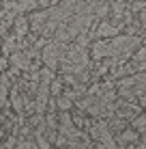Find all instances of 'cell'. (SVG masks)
<instances>
[{"mask_svg":"<svg viewBox=\"0 0 146 149\" xmlns=\"http://www.w3.org/2000/svg\"><path fill=\"white\" fill-rule=\"evenodd\" d=\"M133 141H138V132H133V130H123V132L118 134L116 145H123V143H133Z\"/></svg>","mask_w":146,"mask_h":149,"instance_id":"52a82bcc","label":"cell"},{"mask_svg":"<svg viewBox=\"0 0 146 149\" xmlns=\"http://www.w3.org/2000/svg\"><path fill=\"white\" fill-rule=\"evenodd\" d=\"M118 30H120L118 24H112V22H108V19H103V22H99V26H97V35L103 37V39L105 37H116Z\"/></svg>","mask_w":146,"mask_h":149,"instance_id":"5b68a950","label":"cell"},{"mask_svg":"<svg viewBox=\"0 0 146 149\" xmlns=\"http://www.w3.org/2000/svg\"><path fill=\"white\" fill-rule=\"evenodd\" d=\"M71 104H73V100H71V97H60V100H58V108H62V110H67V108H71Z\"/></svg>","mask_w":146,"mask_h":149,"instance_id":"30bf717a","label":"cell"},{"mask_svg":"<svg viewBox=\"0 0 146 149\" xmlns=\"http://www.w3.org/2000/svg\"><path fill=\"white\" fill-rule=\"evenodd\" d=\"M135 58H138V61H144V63H146V45H144V48H140L138 52H135Z\"/></svg>","mask_w":146,"mask_h":149,"instance_id":"7c38bea8","label":"cell"},{"mask_svg":"<svg viewBox=\"0 0 146 149\" xmlns=\"http://www.w3.org/2000/svg\"><path fill=\"white\" fill-rule=\"evenodd\" d=\"M9 80L7 76H2V78H0V104H4V102H7V95H9Z\"/></svg>","mask_w":146,"mask_h":149,"instance_id":"9c48e42d","label":"cell"},{"mask_svg":"<svg viewBox=\"0 0 146 149\" xmlns=\"http://www.w3.org/2000/svg\"><path fill=\"white\" fill-rule=\"evenodd\" d=\"M108 2H118V0H108Z\"/></svg>","mask_w":146,"mask_h":149,"instance_id":"2e32d148","label":"cell"},{"mask_svg":"<svg viewBox=\"0 0 146 149\" xmlns=\"http://www.w3.org/2000/svg\"><path fill=\"white\" fill-rule=\"evenodd\" d=\"M133 125L138 127V130H142V132H144V127H146V115L135 117V119H133Z\"/></svg>","mask_w":146,"mask_h":149,"instance_id":"8fae6325","label":"cell"},{"mask_svg":"<svg viewBox=\"0 0 146 149\" xmlns=\"http://www.w3.org/2000/svg\"><path fill=\"white\" fill-rule=\"evenodd\" d=\"M11 65L15 67V71L30 69V54L28 52H13L11 54Z\"/></svg>","mask_w":146,"mask_h":149,"instance_id":"277c9868","label":"cell"},{"mask_svg":"<svg viewBox=\"0 0 146 149\" xmlns=\"http://www.w3.org/2000/svg\"><path fill=\"white\" fill-rule=\"evenodd\" d=\"M140 19H142V24L146 26V9H144V11H140Z\"/></svg>","mask_w":146,"mask_h":149,"instance_id":"9a60e30c","label":"cell"},{"mask_svg":"<svg viewBox=\"0 0 146 149\" xmlns=\"http://www.w3.org/2000/svg\"><path fill=\"white\" fill-rule=\"evenodd\" d=\"M138 45H140V39L133 35H116V37H110L108 41H97L93 45V56L120 63L127 56H131L138 50Z\"/></svg>","mask_w":146,"mask_h":149,"instance_id":"6da1fadb","label":"cell"},{"mask_svg":"<svg viewBox=\"0 0 146 149\" xmlns=\"http://www.w3.org/2000/svg\"><path fill=\"white\" fill-rule=\"evenodd\" d=\"M47 95H49V91H47V82H43V84L39 86V91H37V102H34V106H37V110H39V112H43V110H45V104H47Z\"/></svg>","mask_w":146,"mask_h":149,"instance_id":"8992f818","label":"cell"},{"mask_svg":"<svg viewBox=\"0 0 146 149\" xmlns=\"http://www.w3.org/2000/svg\"><path fill=\"white\" fill-rule=\"evenodd\" d=\"M4 67H7V61H4V56H0V74L4 71Z\"/></svg>","mask_w":146,"mask_h":149,"instance_id":"4fadbf2b","label":"cell"},{"mask_svg":"<svg viewBox=\"0 0 146 149\" xmlns=\"http://www.w3.org/2000/svg\"><path fill=\"white\" fill-rule=\"evenodd\" d=\"M26 33H28V19L26 17H15V35L24 37Z\"/></svg>","mask_w":146,"mask_h":149,"instance_id":"ba28073f","label":"cell"},{"mask_svg":"<svg viewBox=\"0 0 146 149\" xmlns=\"http://www.w3.org/2000/svg\"><path fill=\"white\" fill-rule=\"evenodd\" d=\"M2 121H4V115L0 112V138H2V134H4V130H2Z\"/></svg>","mask_w":146,"mask_h":149,"instance_id":"5bb4252c","label":"cell"},{"mask_svg":"<svg viewBox=\"0 0 146 149\" xmlns=\"http://www.w3.org/2000/svg\"><path fill=\"white\" fill-rule=\"evenodd\" d=\"M90 136L101 147H116V141L112 138V127L105 121H99V123H95V125H90Z\"/></svg>","mask_w":146,"mask_h":149,"instance_id":"3957f363","label":"cell"},{"mask_svg":"<svg viewBox=\"0 0 146 149\" xmlns=\"http://www.w3.org/2000/svg\"><path fill=\"white\" fill-rule=\"evenodd\" d=\"M64 52H67V45H64L62 41H52V43H47L43 48V63L47 65L49 69H56V67H60V63H62Z\"/></svg>","mask_w":146,"mask_h":149,"instance_id":"7a4b0ae2","label":"cell"}]
</instances>
